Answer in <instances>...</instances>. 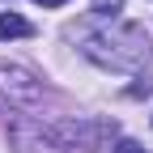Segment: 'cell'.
<instances>
[{"mask_svg":"<svg viewBox=\"0 0 153 153\" xmlns=\"http://www.w3.org/2000/svg\"><path fill=\"white\" fill-rule=\"evenodd\" d=\"M43 98V85L34 81V72L26 68H0V106H30Z\"/></svg>","mask_w":153,"mask_h":153,"instance_id":"1","label":"cell"},{"mask_svg":"<svg viewBox=\"0 0 153 153\" xmlns=\"http://www.w3.org/2000/svg\"><path fill=\"white\" fill-rule=\"evenodd\" d=\"M34 26L26 22V17H17V13H0V43L4 38H30Z\"/></svg>","mask_w":153,"mask_h":153,"instance_id":"2","label":"cell"},{"mask_svg":"<svg viewBox=\"0 0 153 153\" xmlns=\"http://www.w3.org/2000/svg\"><path fill=\"white\" fill-rule=\"evenodd\" d=\"M94 13L98 17H115V13H123V0H94Z\"/></svg>","mask_w":153,"mask_h":153,"instance_id":"3","label":"cell"},{"mask_svg":"<svg viewBox=\"0 0 153 153\" xmlns=\"http://www.w3.org/2000/svg\"><path fill=\"white\" fill-rule=\"evenodd\" d=\"M111 153H145V145H136V140H119Z\"/></svg>","mask_w":153,"mask_h":153,"instance_id":"4","label":"cell"},{"mask_svg":"<svg viewBox=\"0 0 153 153\" xmlns=\"http://www.w3.org/2000/svg\"><path fill=\"white\" fill-rule=\"evenodd\" d=\"M34 4H43V9H60V4H68V0H34Z\"/></svg>","mask_w":153,"mask_h":153,"instance_id":"5","label":"cell"}]
</instances>
